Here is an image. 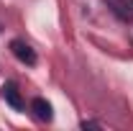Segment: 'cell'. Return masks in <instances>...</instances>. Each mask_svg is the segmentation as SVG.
<instances>
[{
    "instance_id": "cell-1",
    "label": "cell",
    "mask_w": 133,
    "mask_h": 131,
    "mask_svg": "<svg viewBox=\"0 0 133 131\" xmlns=\"http://www.w3.org/2000/svg\"><path fill=\"white\" fill-rule=\"evenodd\" d=\"M0 95H3V100H5V105H10L13 111H26V103H23V95H21V90H18L16 82H3V87H0Z\"/></svg>"
},
{
    "instance_id": "cell-2",
    "label": "cell",
    "mask_w": 133,
    "mask_h": 131,
    "mask_svg": "<svg viewBox=\"0 0 133 131\" xmlns=\"http://www.w3.org/2000/svg\"><path fill=\"white\" fill-rule=\"evenodd\" d=\"M10 51H13V57H16L18 62H23V64H28V67H36V62H38V57L31 49V44H26L23 39H13L10 41Z\"/></svg>"
},
{
    "instance_id": "cell-3",
    "label": "cell",
    "mask_w": 133,
    "mask_h": 131,
    "mask_svg": "<svg viewBox=\"0 0 133 131\" xmlns=\"http://www.w3.org/2000/svg\"><path fill=\"white\" fill-rule=\"evenodd\" d=\"M31 111H33V116H36L38 121H46V123H49L51 118H54V108H51V103H49V100H44V98H33Z\"/></svg>"
},
{
    "instance_id": "cell-4",
    "label": "cell",
    "mask_w": 133,
    "mask_h": 131,
    "mask_svg": "<svg viewBox=\"0 0 133 131\" xmlns=\"http://www.w3.org/2000/svg\"><path fill=\"white\" fill-rule=\"evenodd\" d=\"M79 126H82V129H100V123H95V121H82Z\"/></svg>"
}]
</instances>
